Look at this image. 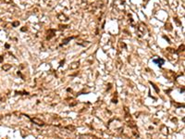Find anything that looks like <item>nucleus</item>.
Listing matches in <instances>:
<instances>
[{"label":"nucleus","mask_w":185,"mask_h":139,"mask_svg":"<svg viewBox=\"0 0 185 139\" xmlns=\"http://www.w3.org/2000/svg\"><path fill=\"white\" fill-rule=\"evenodd\" d=\"M154 62H155V63H157V65H158L159 67H161V66L164 64L165 60H164L163 58H157V59H154Z\"/></svg>","instance_id":"obj_1"},{"label":"nucleus","mask_w":185,"mask_h":139,"mask_svg":"<svg viewBox=\"0 0 185 139\" xmlns=\"http://www.w3.org/2000/svg\"><path fill=\"white\" fill-rule=\"evenodd\" d=\"M56 35V33L54 30H49L48 31V35H47V40H50L52 37H54Z\"/></svg>","instance_id":"obj_2"},{"label":"nucleus","mask_w":185,"mask_h":139,"mask_svg":"<svg viewBox=\"0 0 185 139\" xmlns=\"http://www.w3.org/2000/svg\"><path fill=\"white\" fill-rule=\"evenodd\" d=\"M32 121L34 122H35L36 124H38V125H45V123L44 122H42V121H40V120H38V119H36V118H34V119H32Z\"/></svg>","instance_id":"obj_3"},{"label":"nucleus","mask_w":185,"mask_h":139,"mask_svg":"<svg viewBox=\"0 0 185 139\" xmlns=\"http://www.w3.org/2000/svg\"><path fill=\"white\" fill-rule=\"evenodd\" d=\"M11 68V65L10 64H4L3 66H2V69L4 70H8Z\"/></svg>","instance_id":"obj_4"},{"label":"nucleus","mask_w":185,"mask_h":139,"mask_svg":"<svg viewBox=\"0 0 185 139\" xmlns=\"http://www.w3.org/2000/svg\"><path fill=\"white\" fill-rule=\"evenodd\" d=\"M57 18L60 19V20H67L68 18L65 16V15H63V14H58L57 15Z\"/></svg>","instance_id":"obj_5"},{"label":"nucleus","mask_w":185,"mask_h":139,"mask_svg":"<svg viewBox=\"0 0 185 139\" xmlns=\"http://www.w3.org/2000/svg\"><path fill=\"white\" fill-rule=\"evenodd\" d=\"M72 38H73V37H68V38H67V39L63 40V43H62V45H61V46H63V45H66V44H68V41H70V40H71Z\"/></svg>","instance_id":"obj_6"},{"label":"nucleus","mask_w":185,"mask_h":139,"mask_svg":"<svg viewBox=\"0 0 185 139\" xmlns=\"http://www.w3.org/2000/svg\"><path fill=\"white\" fill-rule=\"evenodd\" d=\"M73 65H70V68L71 69H76L78 66H79V62H74V63H72Z\"/></svg>","instance_id":"obj_7"},{"label":"nucleus","mask_w":185,"mask_h":139,"mask_svg":"<svg viewBox=\"0 0 185 139\" xmlns=\"http://www.w3.org/2000/svg\"><path fill=\"white\" fill-rule=\"evenodd\" d=\"M150 84H151V85H152V86H153V87H154V88H155V91H156V92L158 93V92H159V89H158V88L156 87V86H155V84H153L152 82H150Z\"/></svg>","instance_id":"obj_8"},{"label":"nucleus","mask_w":185,"mask_h":139,"mask_svg":"<svg viewBox=\"0 0 185 139\" xmlns=\"http://www.w3.org/2000/svg\"><path fill=\"white\" fill-rule=\"evenodd\" d=\"M183 48H184V46L182 45V46H181V47H179V50H178L177 52H181V51H183V50H184Z\"/></svg>","instance_id":"obj_9"},{"label":"nucleus","mask_w":185,"mask_h":139,"mask_svg":"<svg viewBox=\"0 0 185 139\" xmlns=\"http://www.w3.org/2000/svg\"><path fill=\"white\" fill-rule=\"evenodd\" d=\"M17 94H19V95H29L28 92H16Z\"/></svg>","instance_id":"obj_10"},{"label":"nucleus","mask_w":185,"mask_h":139,"mask_svg":"<svg viewBox=\"0 0 185 139\" xmlns=\"http://www.w3.org/2000/svg\"><path fill=\"white\" fill-rule=\"evenodd\" d=\"M19 24V21H15V22H13V24H12V25H13V27H17Z\"/></svg>","instance_id":"obj_11"},{"label":"nucleus","mask_w":185,"mask_h":139,"mask_svg":"<svg viewBox=\"0 0 185 139\" xmlns=\"http://www.w3.org/2000/svg\"><path fill=\"white\" fill-rule=\"evenodd\" d=\"M18 75H19V76H20V77H21L22 79H24V77L22 76V74L20 73V71H18Z\"/></svg>","instance_id":"obj_12"},{"label":"nucleus","mask_w":185,"mask_h":139,"mask_svg":"<svg viewBox=\"0 0 185 139\" xmlns=\"http://www.w3.org/2000/svg\"><path fill=\"white\" fill-rule=\"evenodd\" d=\"M67 128L68 129H71V130H74L75 129V127H73V126H68Z\"/></svg>","instance_id":"obj_13"},{"label":"nucleus","mask_w":185,"mask_h":139,"mask_svg":"<svg viewBox=\"0 0 185 139\" xmlns=\"http://www.w3.org/2000/svg\"><path fill=\"white\" fill-rule=\"evenodd\" d=\"M21 31H22V32H25V31H27V28H26V27H24V28H22V29H21Z\"/></svg>","instance_id":"obj_14"},{"label":"nucleus","mask_w":185,"mask_h":139,"mask_svg":"<svg viewBox=\"0 0 185 139\" xmlns=\"http://www.w3.org/2000/svg\"><path fill=\"white\" fill-rule=\"evenodd\" d=\"M3 58H4V57H3V56H0V62L3 61Z\"/></svg>","instance_id":"obj_15"}]
</instances>
